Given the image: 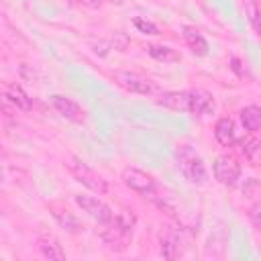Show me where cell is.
<instances>
[{
  "mask_svg": "<svg viewBox=\"0 0 261 261\" xmlns=\"http://www.w3.org/2000/svg\"><path fill=\"white\" fill-rule=\"evenodd\" d=\"M135 224H137V218H135V214L128 212V210H122V212H118L116 216H112V218L104 224V230L100 232V239H102L104 247H106L108 251H114V253L126 251V247H128L130 241H133Z\"/></svg>",
  "mask_w": 261,
  "mask_h": 261,
  "instance_id": "1",
  "label": "cell"
},
{
  "mask_svg": "<svg viewBox=\"0 0 261 261\" xmlns=\"http://www.w3.org/2000/svg\"><path fill=\"white\" fill-rule=\"evenodd\" d=\"M175 159H177V165L184 173V177L190 181V184H196V186H202L206 184L208 179V169L202 161V157L194 151V147L190 145H177L175 147Z\"/></svg>",
  "mask_w": 261,
  "mask_h": 261,
  "instance_id": "2",
  "label": "cell"
},
{
  "mask_svg": "<svg viewBox=\"0 0 261 261\" xmlns=\"http://www.w3.org/2000/svg\"><path fill=\"white\" fill-rule=\"evenodd\" d=\"M65 165H67L69 173L75 177V181H80V184L86 186L88 190H92V192H96V194H108V192H110L108 181H106L98 171H94L90 165H86L80 157H67Z\"/></svg>",
  "mask_w": 261,
  "mask_h": 261,
  "instance_id": "3",
  "label": "cell"
},
{
  "mask_svg": "<svg viewBox=\"0 0 261 261\" xmlns=\"http://www.w3.org/2000/svg\"><path fill=\"white\" fill-rule=\"evenodd\" d=\"M120 179H122V184L128 190L137 192L139 196H145V198H155L157 196V181H155V177L151 173L139 169V167H130V165L124 167L122 173H120Z\"/></svg>",
  "mask_w": 261,
  "mask_h": 261,
  "instance_id": "4",
  "label": "cell"
},
{
  "mask_svg": "<svg viewBox=\"0 0 261 261\" xmlns=\"http://www.w3.org/2000/svg\"><path fill=\"white\" fill-rule=\"evenodd\" d=\"M112 80L120 88H124L126 92H133V94L151 96V94L157 92V84L151 77H147V75H143L139 71H122L120 69V71H114L112 73Z\"/></svg>",
  "mask_w": 261,
  "mask_h": 261,
  "instance_id": "5",
  "label": "cell"
},
{
  "mask_svg": "<svg viewBox=\"0 0 261 261\" xmlns=\"http://www.w3.org/2000/svg\"><path fill=\"white\" fill-rule=\"evenodd\" d=\"M212 171H214V177L228 188H232L241 179V163L232 155H218L214 159Z\"/></svg>",
  "mask_w": 261,
  "mask_h": 261,
  "instance_id": "6",
  "label": "cell"
},
{
  "mask_svg": "<svg viewBox=\"0 0 261 261\" xmlns=\"http://www.w3.org/2000/svg\"><path fill=\"white\" fill-rule=\"evenodd\" d=\"M73 200H75V204L82 208V212H86V214H88L92 220H96L98 224H106V222L114 216L112 208H110L106 202H102V200H98V198H94V196L77 194Z\"/></svg>",
  "mask_w": 261,
  "mask_h": 261,
  "instance_id": "7",
  "label": "cell"
},
{
  "mask_svg": "<svg viewBox=\"0 0 261 261\" xmlns=\"http://www.w3.org/2000/svg\"><path fill=\"white\" fill-rule=\"evenodd\" d=\"M49 102H51V106L55 108V112L61 114L65 120L75 122V124L86 122V110H84L75 100H71V98H67V96H61V94H53V96L49 98Z\"/></svg>",
  "mask_w": 261,
  "mask_h": 261,
  "instance_id": "8",
  "label": "cell"
},
{
  "mask_svg": "<svg viewBox=\"0 0 261 261\" xmlns=\"http://www.w3.org/2000/svg\"><path fill=\"white\" fill-rule=\"evenodd\" d=\"M47 208H49L53 220H55L63 230H67V232H71V234H75V232L82 230V222H80V218L69 210V206H67L65 202L53 200V202L47 204Z\"/></svg>",
  "mask_w": 261,
  "mask_h": 261,
  "instance_id": "9",
  "label": "cell"
},
{
  "mask_svg": "<svg viewBox=\"0 0 261 261\" xmlns=\"http://www.w3.org/2000/svg\"><path fill=\"white\" fill-rule=\"evenodd\" d=\"M159 245H161V255L165 259H177L184 251H181V234L177 228L171 226H163L159 232Z\"/></svg>",
  "mask_w": 261,
  "mask_h": 261,
  "instance_id": "10",
  "label": "cell"
},
{
  "mask_svg": "<svg viewBox=\"0 0 261 261\" xmlns=\"http://www.w3.org/2000/svg\"><path fill=\"white\" fill-rule=\"evenodd\" d=\"M216 110V100L210 92L206 90H190V114H196V116H208Z\"/></svg>",
  "mask_w": 261,
  "mask_h": 261,
  "instance_id": "11",
  "label": "cell"
},
{
  "mask_svg": "<svg viewBox=\"0 0 261 261\" xmlns=\"http://www.w3.org/2000/svg\"><path fill=\"white\" fill-rule=\"evenodd\" d=\"M159 106L173 110V112H188L190 110V90H171L161 92L155 100Z\"/></svg>",
  "mask_w": 261,
  "mask_h": 261,
  "instance_id": "12",
  "label": "cell"
},
{
  "mask_svg": "<svg viewBox=\"0 0 261 261\" xmlns=\"http://www.w3.org/2000/svg\"><path fill=\"white\" fill-rule=\"evenodd\" d=\"M4 98H6L14 108H18V110H22V112H31V110H33V100H31L29 94H27L20 86H16V84H6V86H4Z\"/></svg>",
  "mask_w": 261,
  "mask_h": 261,
  "instance_id": "13",
  "label": "cell"
},
{
  "mask_svg": "<svg viewBox=\"0 0 261 261\" xmlns=\"http://www.w3.org/2000/svg\"><path fill=\"white\" fill-rule=\"evenodd\" d=\"M37 247H39L41 255L47 257V259H65L63 247H61L59 241H57L53 234H49V232H41V234L37 237Z\"/></svg>",
  "mask_w": 261,
  "mask_h": 261,
  "instance_id": "14",
  "label": "cell"
},
{
  "mask_svg": "<svg viewBox=\"0 0 261 261\" xmlns=\"http://www.w3.org/2000/svg\"><path fill=\"white\" fill-rule=\"evenodd\" d=\"M184 41L188 43V47L194 55H198V57L208 55V41L204 39V35L196 27H192V24L184 27Z\"/></svg>",
  "mask_w": 261,
  "mask_h": 261,
  "instance_id": "15",
  "label": "cell"
},
{
  "mask_svg": "<svg viewBox=\"0 0 261 261\" xmlns=\"http://www.w3.org/2000/svg\"><path fill=\"white\" fill-rule=\"evenodd\" d=\"M214 139L222 145V147H232L237 143V133H234V122L226 116L218 118L214 124Z\"/></svg>",
  "mask_w": 261,
  "mask_h": 261,
  "instance_id": "16",
  "label": "cell"
},
{
  "mask_svg": "<svg viewBox=\"0 0 261 261\" xmlns=\"http://www.w3.org/2000/svg\"><path fill=\"white\" fill-rule=\"evenodd\" d=\"M241 124L245 126V130H249L251 135H255L261 128V108L257 104H249L239 112Z\"/></svg>",
  "mask_w": 261,
  "mask_h": 261,
  "instance_id": "17",
  "label": "cell"
},
{
  "mask_svg": "<svg viewBox=\"0 0 261 261\" xmlns=\"http://www.w3.org/2000/svg\"><path fill=\"white\" fill-rule=\"evenodd\" d=\"M147 51H149V55H151L153 59L163 61V63H175V61H179V59H181V57H179V53H177L175 49L167 47V45H149V47H147Z\"/></svg>",
  "mask_w": 261,
  "mask_h": 261,
  "instance_id": "18",
  "label": "cell"
},
{
  "mask_svg": "<svg viewBox=\"0 0 261 261\" xmlns=\"http://www.w3.org/2000/svg\"><path fill=\"white\" fill-rule=\"evenodd\" d=\"M239 149H241V153L245 155V159H249L253 165H257V161H259V141L255 139V137H245V139H241L239 141Z\"/></svg>",
  "mask_w": 261,
  "mask_h": 261,
  "instance_id": "19",
  "label": "cell"
},
{
  "mask_svg": "<svg viewBox=\"0 0 261 261\" xmlns=\"http://www.w3.org/2000/svg\"><path fill=\"white\" fill-rule=\"evenodd\" d=\"M245 10H247V18H249L253 31L259 33V10H257V0H249L247 6H245Z\"/></svg>",
  "mask_w": 261,
  "mask_h": 261,
  "instance_id": "20",
  "label": "cell"
},
{
  "mask_svg": "<svg viewBox=\"0 0 261 261\" xmlns=\"http://www.w3.org/2000/svg\"><path fill=\"white\" fill-rule=\"evenodd\" d=\"M135 27L145 33V35H159V27L153 24L151 20H145V18H135Z\"/></svg>",
  "mask_w": 261,
  "mask_h": 261,
  "instance_id": "21",
  "label": "cell"
},
{
  "mask_svg": "<svg viewBox=\"0 0 261 261\" xmlns=\"http://www.w3.org/2000/svg\"><path fill=\"white\" fill-rule=\"evenodd\" d=\"M71 2H75L80 6H86V8H100V6L106 4V0H71Z\"/></svg>",
  "mask_w": 261,
  "mask_h": 261,
  "instance_id": "22",
  "label": "cell"
},
{
  "mask_svg": "<svg viewBox=\"0 0 261 261\" xmlns=\"http://www.w3.org/2000/svg\"><path fill=\"white\" fill-rule=\"evenodd\" d=\"M249 214H251V218H253V224H255V226H259V204H257V202L253 204V208H251V212H249Z\"/></svg>",
  "mask_w": 261,
  "mask_h": 261,
  "instance_id": "23",
  "label": "cell"
}]
</instances>
